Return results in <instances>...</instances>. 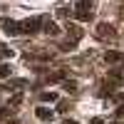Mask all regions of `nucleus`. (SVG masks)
I'll use <instances>...</instances> for the list:
<instances>
[{"label": "nucleus", "instance_id": "obj_14", "mask_svg": "<svg viewBox=\"0 0 124 124\" xmlns=\"http://www.w3.org/2000/svg\"><path fill=\"white\" fill-rule=\"evenodd\" d=\"M20 102H23V94H15L13 99H10V104H13V107H15V104H20Z\"/></svg>", "mask_w": 124, "mask_h": 124}, {"label": "nucleus", "instance_id": "obj_1", "mask_svg": "<svg viewBox=\"0 0 124 124\" xmlns=\"http://www.w3.org/2000/svg\"><path fill=\"white\" fill-rule=\"evenodd\" d=\"M75 17L82 20V23L92 17V0H79V3L75 5Z\"/></svg>", "mask_w": 124, "mask_h": 124}, {"label": "nucleus", "instance_id": "obj_4", "mask_svg": "<svg viewBox=\"0 0 124 124\" xmlns=\"http://www.w3.org/2000/svg\"><path fill=\"white\" fill-rule=\"evenodd\" d=\"M35 114H37V119H42V122H52V109H47V107H37V112H35Z\"/></svg>", "mask_w": 124, "mask_h": 124}, {"label": "nucleus", "instance_id": "obj_17", "mask_svg": "<svg viewBox=\"0 0 124 124\" xmlns=\"http://www.w3.org/2000/svg\"><path fill=\"white\" fill-rule=\"evenodd\" d=\"M65 124H77V122H75V119H67V122H65Z\"/></svg>", "mask_w": 124, "mask_h": 124}, {"label": "nucleus", "instance_id": "obj_9", "mask_svg": "<svg viewBox=\"0 0 124 124\" xmlns=\"http://www.w3.org/2000/svg\"><path fill=\"white\" fill-rule=\"evenodd\" d=\"M104 60H107V62H122V60H124V55H122V52H107V55H104Z\"/></svg>", "mask_w": 124, "mask_h": 124}, {"label": "nucleus", "instance_id": "obj_6", "mask_svg": "<svg viewBox=\"0 0 124 124\" xmlns=\"http://www.w3.org/2000/svg\"><path fill=\"white\" fill-rule=\"evenodd\" d=\"M42 30H45L47 35H57V32H60V30H57V25H55V23H50L47 17H45V25H42Z\"/></svg>", "mask_w": 124, "mask_h": 124}, {"label": "nucleus", "instance_id": "obj_12", "mask_svg": "<svg viewBox=\"0 0 124 124\" xmlns=\"http://www.w3.org/2000/svg\"><path fill=\"white\" fill-rule=\"evenodd\" d=\"M42 102H57V94L55 92H42Z\"/></svg>", "mask_w": 124, "mask_h": 124}, {"label": "nucleus", "instance_id": "obj_7", "mask_svg": "<svg viewBox=\"0 0 124 124\" xmlns=\"http://www.w3.org/2000/svg\"><path fill=\"white\" fill-rule=\"evenodd\" d=\"M99 37H112V35H114V27H112V25H99V32H97Z\"/></svg>", "mask_w": 124, "mask_h": 124}, {"label": "nucleus", "instance_id": "obj_16", "mask_svg": "<svg viewBox=\"0 0 124 124\" xmlns=\"http://www.w3.org/2000/svg\"><path fill=\"white\" fill-rule=\"evenodd\" d=\"M89 124H104V122H102V119H99V117H94V119H92V122H89Z\"/></svg>", "mask_w": 124, "mask_h": 124}, {"label": "nucleus", "instance_id": "obj_11", "mask_svg": "<svg viewBox=\"0 0 124 124\" xmlns=\"http://www.w3.org/2000/svg\"><path fill=\"white\" fill-rule=\"evenodd\" d=\"M10 65H0V79H5V77H10Z\"/></svg>", "mask_w": 124, "mask_h": 124}, {"label": "nucleus", "instance_id": "obj_5", "mask_svg": "<svg viewBox=\"0 0 124 124\" xmlns=\"http://www.w3.org/2000/svg\"><path fill=\"white\" fill-rule=\"evenodd\" d=\"M67 35L72 37V42H77V40L82 37V27L79 25H67Z\"/></svg>", "mask_w": 124, "mask_h": 124}, {"label": "nucleus", "instance_id": "obj_3", "mask_svg": "<svg viewBox=\"0 0 124 124\" xmlns=\"http://www.w3.org/2000/svg\"><path fill=\"white\" fill-rule=\"evenodd\" d=\"M3 32L5 35H17V32H23V25L20 23H15V20H3Z\"/></svg>", "mask_w": 124, "mask_h": 124}, {"label": "nucleus", "instance_id": "obj_8", "mask_svg": "<svg viewBox=\"0 0 124 124\" xmlns=\"http://www.w3.org/2000/svg\"><path fill=\"white\" fill-rule=\"evenodd\" d=\"M109 79L114 82V85H122V82H124V72H119V70H114V72H109Z\"/></svg>", "mask_w": 124, "mask_h": 124}, {"label": "nucleus", "instance_id": "obj_10", "mask_svg": "<svg viewBox=\"0 0 124 124\" xmlns=\"http://www.w3.org/2000/svg\"><path fill=\"white\" fill-rule=\"evenodd\" d=\"M62 89H65V92H70V94H75V92H77V82H62Z\"/></svg>", "mask_w": 124, "mask_h": 124}, {"label": "nucleus", "instance_id": "obj_2", "mask_svg": "<svg viewBox=\"0 0 124 124\" xmlns=\"http://www.w3.org/2000/svg\"><path fill=\"white\" fill-rule=\"evenodd\" d=\"M20 25H23V32L32 35V32H37V30L45 25V17H30V20H25V23H20Z\"/></svg>", "mask_w": 124, "mask_h": 124}, {"label": "nucleus", "instance_id": "obj_15", "mask_svg": "<svg viewBox=\"0 0 124 124\" xmlns=\"http://www.w3.org/2000/svg\"><path fill=\"white\" fill-rule=\"evenodd\" d=\"M117 117H124V102H122V104L117 107Z\"/></svg>", "mask_w": 124, "mask_h": 124}, {"label": "nucleus", "instance_id": "obj_13", "mask_svg": "<svg viewBox=\"0 0 124 124\" xmlns=\"http://www.w3.org/2000/svg\"><path fill=\"white\" fill-rule=\"evenodd\" d=\"M10 85H13V87H25L27 82H25V79H13V82H10Z\"/></svg>", "mask_w": 124, "mask_h": 124}]
</instances>
